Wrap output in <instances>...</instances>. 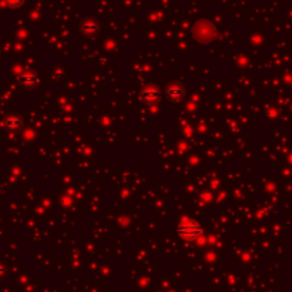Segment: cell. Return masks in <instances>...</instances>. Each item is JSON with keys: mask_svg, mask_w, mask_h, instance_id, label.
I'll return each instance as SVG.
<instances>
[{"mask_svg": "<svg viewBox=\"0 0 292 292\" xmlns=\"http://www.w3.org/2000/svg\"><path fill=\"white\" fill-rule=\"evenodd\" d=\"M178 234H180L184 239H195L197 236L201 234V228L200 225L194 221H185L178 227Z\"/></svg>", "mask_w": 292, "mask_h": 292, "instance_id": "obj_1", "label": "cell"}, {"mask_svg": "<svg viewBox=\"0 0 292 292\" xmlns=\"http://www.w3.org/2000/svg\"><path fill=\"white\" fill-rule=\"evenodd\" d=\"M141 99L147 104H154L160 99V93L156 89H146V90L143 91V94H141Z\"/></svg>", "mask_w": 292, "mask_h": 292, "instance_id": "obj_2", "label": "cell"}, {"mask_svg": "<svg viewBox=\"0 0 292 292\" xmlns=\"http://www.w3.org/2000/svg\"><path fill=\"white\" fill-rule=\"evenodd\" d=\"M167 96H169L170 100L178 101L180 99L184 97V89L180 87V86H173V87H170L169 91H167Z\"/></svg>", "mask_w": 292, "mask_h": 292, "instance_id": "obj_3", "label": "cell"}]
</instances>
